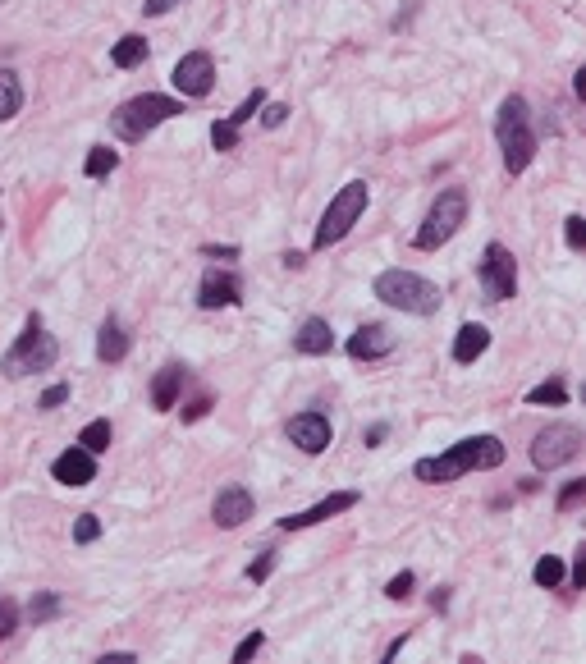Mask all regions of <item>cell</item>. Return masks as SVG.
Segmentation results:
<instances>
[{"mask_svg":"<svg viewBox=\"0 0 586 664\" xmlns=\"http://www.w3.org/2000/svg\"><path fill=\"white\" fill-rule=\"evenodd\" d=\"M207 413H211V399L202 394V399H193V403L184 408V422H197V417H207Z\"/></svg>","mask_w":586,"mask_h":664,"instance_id":"obj_39","label":"cell"},{"mask_svg":"<svg viewBox=\"0 0 586 664\" xmlns=\"http://www.w3.org/2000/svg\"><path fill=\"white\" fill-rule=\"evenodd\" d=\"M284 431H289V440L303 449V454H326L330 440H335V431H330V417L316 413V408H312V413L289 417V426H284Z\"/></svg>","mask_w":586,"mask_h":664,"instance_id":"obj_11","label":"cell"},{"mask_svg":"<svg viewBox=\"0 0 586 664\" xmlns=\"http://www.w3.org/2000/svg\"><path fill=\"white\" fill-rule=\"evenodd\" d=\"M97 358L101 362H124L129 358V335H124V326L115 321V316H106L97 330Z\"/></svg>","mask_w":586,"mask_h":664,"instance_id":"obj_20","label":"cell"},{"mask_svg":"<svg viewBox=\"0 0 586 664\" xmlns=\"http://www.w3.org/2000/svg\"><path fill=\"white\" fill-rule=\"evenodd\" d=\"M582 495H586V481H573V486H568V490H564V495H559V509H564V513H568V509H573V504H577V500H582Z\"/></svg>","mask_w":586,"mask_h":664,"instance_id":"obj_38","label":"cell"},{"mask_svg":"<svg viewBox=\"0 0 586 664\" xmlns=\"http://www.w3.org/2000/svg\"><path fill=\"white\" fill-rule=\"evenodd\" d=\"M174 115H184L179 101L161 97V92H147V97L124 101V106L110 115V133H115L120 142H142L152 129H161L165 120H174Z\"/></svg>","mask_w":586,"mask_h":664,"instance_id":"obj_3","label":"cell"},{"mask_svg":"<svg viewBox=\"0 0 586 664\" xmlns=\"http://www.w3.org/2000/svg\"><path fill=\"white\" fill-rule=\"evenodd\" d=\"M65 399H69V385L60 381V385H51V390H46L42 399H37V408H42V413H51V408H60Z\"/></svg>","mask_w":586,"mask_h":664,"instance_id":"obj_36","label":"cell"},{"mask_svg":"<svg viewBox=\"0 0 586 664\" xmlns=\"http://www.w3.org/2000/svg\"><path fill=\"white\" fill-rule=\"evenodd\" d=\"M55 614H60V596H55V591H42V596H33V605H28V619L33 623H51Z\"/></svg>","mask_w":586,"mask_h":664,"instance_id":"obj_27","label":"cell"},{"mask_svg":"<svg viewBox=\"0 0 586 664\" xmlns=\"http://www.w3.org/2000/svg\"><path fill=\"white\" fill-rule=\"evenodd\" d=\"M385 436H390V426L380 422V426H371V431H367V436H362V440H367V445H380V440H385Z\"/></svg>","mask_w":586,"mask_h":664,"instance_id":"obj_41","label":"cell"},{"mask_svg":"<svg viewBox=\"0 0 586 664\" xmlns=\"http://www.w3.org/2000/svg\"><path fill=\"white\" fill-rule=\"evenodd\" d=\"M564 239H568V248H573V252L586 248V220L582 216H568L564 220Z\"/></svg>","mask_w":586,"mask_h":664,"instance_id":"obj_31","label":"cell"},{"mask_svg":"<svg viewBox=\"0 0 586 664\" xmlns=\"http://www.w3.org/2000/svg\"><path fill=\"white\" fill-rule=\"evenodd\" d=\"M385 353H394V335H390V326H362L358 335L348 339V358H358V362H376V358H385Z\"/></svg>","mask_w":586,"mask_h":664,"instance_id":"obj_16","label":"cell"},{"mask_svg":"<svg viewBox=\"0 0 586 664\" xmlns=\"http://www.w3.org/2000/svg\"><path fill=\"white\" fill-rule=\"evenodd\" d=\"M19 106H23L19 74H14V69H0V124L14 120V115H19Z\"/></svg>","mask_w":586,"mask_h":664,"instance_id":"obj_22","label":"cell"},{"mask_svg":"<svg viewBox=\"0 0 586 664\" xmlns=\"http://www.w3.org/2000/svg\"><path fill=\"white\" fill-rule=\"evenodd\" d=\"M481 289L490 303H509L518 294V262L504 243H486V252H481Z\"/></svg>","mask_w":586,"mask_h":664,"instance_id":"obj_9","label":"cell"},{"mask_svg":"<svg viewBox=\"0 0 586 664\" xmlns=\"http://www.w3.org/2000/svg\"><path fill=\"white\" fill-rule=\"evenodd\" d=\"M14 619H19V610H14V600H0V642L14 632Z\"/></svg>","mask_w":586,"mask_h":664,"instance_id":"obj_37","label":"cell"},{"mask_svg":"<svg viewBox=\"0 0 586 664\" xmlns=\"http://www.w3.org/2000/svg\"><path fill=\"white\" fill-rule=\"evenodd\" d=\"M51 472H55V481H65V486H92V481H97V454H87L83 445H74L55 458Z\"/></svg>","mask_w":586,"mask_h":664,"instance_id":"obj_15","label":"cell"},{"mask_svg":"<svg viewBox=\"0 0 586 664\" xmlns=\"http://www.w3.org/2000/svg\"><path fill=\"white\" fill-rule=\"evenodd\" d=\"M527 403H550V408H559V403H568V385L545 381V385H536V390H527Z\"/></svg>","mask_w":586,"mask_h":664,"instance_id":"obj_26","label":"cell"},{"mask_svg":"<svg viewBox=\"0 0 586 664\" xmlns=\"http://www.w3.org/2000/svg\"><path fill=\"white\" fill-rule=\"evenodd\" d=\"M202 252H207V257H239V248H229V243H225V248H216V243H207V248H202Z\"/></svg>","mask_w":586,"mask_h":664,"instance_id":"obj_42","label":"cell"},{"mask_svg":"<svg viewBox=\"0 0 586 664\" xmlns=\"http://www.w3.org/2000/svg\"><path fill=\"white\" fill-rule=\"evenodd\" d=\"M371 202V188L362 184V179H353V184H344L335 197H330L326 216H321V225H316V239L312 248H330V243H339L348 234V229L362 220V211H367Z\"/></svg>","mask_w":586,"mask_h":664,"instance_id":"obj_7","label":"cell"},{"mask_svg":"<svg viewBox=\"0 0 586 664\" xmlns=\"http://www.w3.org/2000/svg\"><path fill=\"white\" fill-rule=\"evenodd\" d=\"M486 349H490V330L481 326V321H463V326H458V339H454V362L458 367L477 362Z\"/></svg>","mask_w":586,"mask_h":664,"instance_id":"obj_19","label":"cell"},{"mask_svg":"<svg viewBox=\"0 0 586 664\" xmlns=\"http://www.w3.org/2000/svg\"><path fill=\"white\" fill-rule=\"evenodd\" d=\"M261 106H266V92H248V101H243L239 110H234V115H229V124H234V129H243V124L252 120V115H261Z\"/></svg>","mask_w":586,"mask_h":664,"instance_id":"obj_29","label":"cell"},{"mask_svg":"<svg viewBox=\"0 0 586 664\" xmlns=\"http://www.w3.org/2000/svg\"><path fill=\"white\" fill-rule=\"evenodd\" d=\"M174 5H184V0H147V5H142V14H152V19H156V14H170Z\"/></svg>","mask_w":586,"mask_h":664,"instance_id":"obj_40","label":"cell"},{"mask_svg":"<svg viewBox=\"0 0 586 664\" xmlns=\"http://www.w3.org/2000/svg\"><path fill=\"white\" fill-rule=\"evenodd\" d=\"M403 642H408V632H403V637H394V642H390V646H385V660H394V655H399V651H403Z\"/></svg>","mask_w":586,"mask_h":664,"instance_id":"obj_44","label":"cell"},{"mask_svg":"<svg viewBox=\"0 0 586 664\" xmlns=\"http://www.w3.org/2000/svg\"><path fill=\"white\" fill-rule=\"evenodd\" d=\"M376 298L385 307H399V312H413V316H431L440 312V289H435L426 275L417 271H380L376 275Z\"/></svg>","mask_w":586,"mask_h":664,"instance_id":"obj_4","label":"cell"},{"mask_svg":"<svg viewBox=\"0 0 586 664\" xmlns=\"http://www.w3.org/2000/svg\"><path fill=\"white\" fill-rule=\"evenodd\" d=\"M289 115H293V110L284 106V101H275V106H261V124H266V129H280Z\"/></svg>","mask_w":586,"mask_h":664,"instance_id":"obj_35","label":"cell"},{"mask_svg":"<svg viewBox=\"0 0 586 664\" xmlns=\"http://www.w3.org/2000/svg\"><path fill=\"white\" fill-rule=\"evenodd\" d=\"M110 436H115V431H110V422H106V417H97V422H87V426H83L78 445H83L87 454H106V449H110Z\"/></svg>","mask_w":586,"mask_h":664,"instance_id":"obj_23","label":"cell"},{"mask_svg":"<svg viewBox=\"0 0 586 664\" xmlns=\"http://www.w3.org/2000/svg\"><path fill=\"white\" fill-rule=\"evenodd\" d=\"M586 582V555H577V564H573V587H582Z\"/></svg>","mask_w":586,"mask_h":664,"instance_id":"obj_43","label":"cell"},{"mask_svg":"<svg viewBox=\"0 0 586 664\" xmlns=\"http://www.w3.org/2000/svg\"><path fill=\"white\" fill-rule=\"evenodd\" d=\"M275 568V550H261V559H252L248 564V582H266Z\"/></svg>","mask_w":586,"mask_h":664,"instance_id":"obj_33","label":"cell"},{"mask_svg":"<svg viewBox=\"0 0 586 664\" xmlns=\"http://www.w3.org/2000/svg\"><path fill=\"white\" fill-rule=\"evenodd\" d=\"M266 646V632H248L239 646H234V664H243V660H252V655Z\"/></svg>","mask_w":586,"mask_h":664,"instance_id":"obj_32","label":"cell"},{"mask_svg":"<svg viewBox=\"0 0 586 664\" xmlns=\"http://www.w3.org/2000/svg\"><path fill=\"white\" fill-rule=\"evenodd\" d=\"M97 536H101V518L97 513H83V518L74 523V545H92Z\"/></svg>","mask_w":586,"mask_h":664,"instance_id":"obj_30","label":"cell"},{"mask_svg":"<svg viewBox=\"0 0 586 664\" xmlns=\"http://www.w3.org/2000/svg\"><path fill=\"white\" fill-rule=\"evenodd\" d=\"M504 463V445L500 436H467L458 440L449 454H435V458H417V481L426 486H445V481L463 477V472H490Z\"/></svg>","mask_w":586,"mask_h":664,"instance_id":"obj_1","label":"cell"},{"mask_svg":"<svg viewBox=\"0 0 586 664\" xmlns=\"http://www.w3.org/2000/svg\"><path fill=\"white\" fill-rule=\"evenodd\" d=\"M142 60H147V37H138V33L120 37V42L110 46V65L115 69H138Z\"/></svg>","mask_w":586,"mask_h":664,"instance_id":"obj_21","label":"cell"},{"mask_svg":"<svg viewBox=\"0 0 586 664\" xmlns=\"http://www.w3.org/2000/svg\"><path fill=\"white\" fill-rule=\"evenodd\" d=\"M115 165H120V152H110V147H92V152H87L83 175H87V179H106Z\"/></svg>","mask_w":586,"mask_h":664,"instance_id":"obj_24","label":"cell"},{"mask_svg":"<svg viewBox=\"0 0 586 664\" xmlns=\"http://www.w3.org/2000/svg\"><path fill=\"white\" fill-rule=\"evenodd\" d=\"M184 381H188V367H179V362H165L161 376H156V385H152L156 413H170L174 403H179V390H184Z\"/></svg>","mask_w":586,"mask_h":664,"instance_id":"obj_18","label":"cell"},{"mask_svg":"<svg viewBox=\"0 0 586 664\" xmlns=\"http://www.w3.org/2000/svg\"><path fill=\"white\" fill-rule=\"evenodd\" d=\"M495 142H500L504 170H509V175H522V170L536 161L532 110H527V101H522L518 92H513V97H504L500 115H495Z\"/></svg>","mask_w":586,"mask_h":664,"instance_id":"obj_2","label":"cell"},{"mask_svg":"<svg viewBox=\"0 0 586 664\" xmlns=\"http://www.w3.org/2000/svg\"><path fill=\"white\" fill-rule=\"evenodd\" d=\"M577 454H582V431H577V426H568V422L545 426L541 436L532 440V463L541 472L564 468V463H573Z\"/></svg>","mask_w":586,"mask_h":664,"instance_id":"obj_8","label":"cell"},{"mask_svg":"<svg viewBox=\"0 0 586 664\" xmlns=\"http://www.w3.org/2000/svg\"><path fill=\"white\" fill-rule=\"evenodd\" d=\"M303 262H307L303 252H284V266H289V271H298V266H303Z\"/></svg>","mask_w":586,"mask_h":664,"instance_id":"obj_45","label":"cell"},{"mask_svg":"<svg viewBox=\"0 0 586 664\" xmlns=\"http://www.w3.org/2000/svg\"><path fill=\"white\" fill-rule=\"evenodd\" d=\"M239 298H243V280L234 271H220V266H211V271L202 275V284H197V303L207 307V312L234 307Z\"/></svg>","mask_w":586,"mask_h":664,"instance_id":"obj_12","label":"cell"},{"mask_svg":"<svg viewBox=\"0 0 586 664\" xmlns=\"http://www.w3.org/2000/svg\"><path fill=\"white\" fill-rule=\"evenodd\" d=\"M536 587H559V582H564V559L559 555H545V559H536Z\"/></svg>","mask_w":586,"mask_h":664,"instance_id":"obj_25","label":"cell"},{"mask_svg":"<svg viewBox=\"0 0 586 664\" xmlns=\"http://www.w3.org/2000/svg\"><path fill=\"white\" fill-rule=\"evenodd\" d=\"M385 596H390V600H408V596H413V573L403 568L399 577H390V587H385Z\"/></svg>","mask_w":586,"mask_h":664,"instance_id":"obj_34","label":"cell"},{"mask_svg":"<svg viewBox=\"0 0 586 664\" xmlns=\"http://www.w3.org/2000/svg\"><path fill=\"white\" fill-rule=\"evenodd\" d=\"M55 358H60V344H55V339L46 335L42 316L28 312V321H23V335L14 339V349L5 353V358H0V371L19 381V376H33V371L55 367Z\"/></svg>","mask_w":586,"mask_h":664,"instance_id":"obj_5","label":"cell"},{"mask_svg":"<svg viewBox=\"0 0 586 664\" xmlns=\"http://www.w3.org/2000/svg\"><path fill=\"white\" fill-rule=\"evenodd\" d=\"M211 147H216V152H234V147H239V129L229 120H216L211 124Z\"/></svg>","mask_w":586,"mask_h":664,"instance_id":"obj_28","label":"cell"},{"mask_svg":"<svg viewBox=\"0 0 586 664\" xmlns=\"http://www.w3.org/2000/svg\"><path fill=\"white\" fill-rule=\"evenodd\" d=\"M463 225H467V193H463V188H445V193L431 202V211H426L422 229L413 234V248H417V252L445 248V243L454 239Z\"/></svg>","mask_w":586,"mask_h":664,"instance_id":"obj_6","label":"cell"},{"mask_svg":"<svg viewBox=\"0 0 586 664\" xmlns=\"http://www.w3.org/2000/svg\"><path fill=\"white\" fill-rule=\"evenodd\" d=\"M170 83L184 92V97H207V92L216 88V60H211L207 51H188L184 60L174 65Z\"/></svg>","mask_w":586,"mask_h":664,"instance_id":"obj_10","label":"cell"},{"mask_svg":"<svg viewBox=\"0 0 586 664\" xmlns=\"http://www.w3.org/2000/svg\"><path fill=\"white\" fill-rule=\"evenodd\" d=\"M358 500H362L358 490H335V495H326V500H321V504H312V509L289 513V518H280V527H284V532H303V527H316V523H326V518H335V513L353 509Z\"/></svg>","mask_w":586,"mask_h":664,"instance_id":"obj_13","label":"cell"},{"mask_svg":"<svg viewBox=\"0 0 586 664\" xmlns=\"http://www.w3.org/2000/svg\"><path fill=\"white\" fill-rule=\"evenodd\" d=\"M211 518H216V527H243L252 518V490L248 486H225L216 495V504H211Z\"/></svg>","mask_w":586,"mask_h":664,"instance_id":"obj_14","label":"cell"},{"mask_svg":"<svg viewBox=\"0 0 586 664\" xmlns=\"http://www.w3.org/2000/svg\"><path fill=\"white\" fill-rule=\"evenodd\" d=\"M293 349L307 353V358H326V353L335 349V330H330V321L307 316L303 326H298V335H293Z\"/></svg>","mask_w":586,"mask_h":664,"instance_id":"obj_17","label":"cell"}]
</instances>
